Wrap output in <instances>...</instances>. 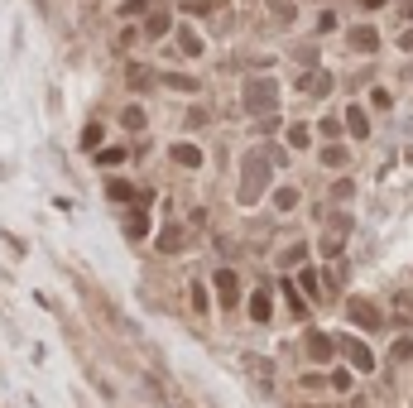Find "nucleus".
Instances as JSON below:
<instances>
[{
    "label": "nucleus",
    "mask_w": 413,
    "mask_h": 408,
    "mask_svg": "<svg viewBox=\"0 0 413 408\" xmlns=\"http://www.w3.org/2000/svg\"><path fill=\"white\" fill-rule=\"evenodd\" d=\"M279 101V82L274 77H255V82H245V110H269V106Z\"/></svg>",
    "instance_id": "obj_1"
},
{
    "label": "nucleus",
    "mask_w": 413,
    "mask_h": 408,
    "mask_svg": "<svg viewBox=\"0 0 413 408\" xmlns=\"http://www.w3.org/2000/svg\"><path fill=\"white\" fill-rule=\"evenodd\" d=\"M351 48H361V53H375V48H380V34H375L370 24H361V29H351Z\"/></svg>",
    "instance_id": "obj_6"
},
{
    "label": "nucleus",
    "mask_w": 413,
    "mask_h": 408,
    "mask_svg": "<svg viewBox=\"0 0 413 408\" xmlns=\"http://www.w3.org/2000/svg\"><path fill=\"white\" fill-rule=\"evenodd\" d=\"M332 351H336L332 336H322V331H312V336H308V356H312V360H332Z\"/></svg>",
    "instance_id": "obj_9"
},
{
    "label": "nucleus",
    "mask_w": 413,
    "mask_h": 408,
    "mask_svg": "<svg viewBox=\"0 0 413 408\" xmlns=\"http://www.w3.org/2000/svg\"><path fill=\"white\" fill-rule=\"evenodd\" d=\"M39 5H44V0H39Z\"/></svg>",
    "instance_id": "obj_27"
},
{
    "label": "nucleus",
    "mask_w": 413,
    "mask_h": 408,
    "mask_svg": "<svg viewBox=\"0 0 413 408\" xmlns=\"http://www.w3.org/2000/svg\"><path fill=\"white\" fill-rule=\"evenodd\" d=\"M164 82H169V87H178V92H198V82H193V77H164Z\"/></svg>",
    "instance_id": "obj_23"
},
{
    "label": "nucleus",
    "mask_w": 413,
    "mask_h": 408,
    "mask_svg": "<svg viewBox=\"0 0 413 408\" xmlns=\"http://www.w3.org/2000/svg\"><path fill=\"white\" fill-rule=\"evenodd\" d=\"M322 164L341 168V164H346V149H341V144H327V149H322Z\"/></svg>",
    "instance_id": "obj_18"
},
{
    "label": "nucleus",
    "mask_w": 413,
    "mask_h": 408,
    "mask_svg": "<svg viewBox=\"0 0 413 408\" xmlns=\"http://www.w3.org/2000/svg\"><path fill=\"white\" fill-rule=\"evenodd\" d=\"M399 14H404V19H413V0H399Z\"/></svg>",
    "instance_id": "obj_26"
},
{
    "label": "nucleus",
    "mask_w": 413,
    "mask_h": 408,
    "mask_svg": "<svg viewBox=\"0 0 413 408\" xmlns=\"http://www.w3.org/2000/svg\"><path fill=\"white\" fill-rule=\"evenodd\" d=\"M289 144H294V149H308V144H312V130H308V125H294V130H289Z\"/></svg>",
    "instance_id": "obj_17"
},
{
    "label": "nucleus",
    "mask_w": 413,
    "mask_h": 408,
    "mask_svg": "<svg viewBox=\"0 0 413 408\" xmlns=\"http://www.w3.org/2000/svg\"><path fill=\"white\" fill-rule=\"evenodd\" d=\"M399 48H404V53H413V29H404V34H399Z\"/></svg>",
    "instance_id": "obj_25"
},
{
    "label": "nucleus",
    "mask_w": 413,
    "mask_h": 408,
    "mask_svg": "<svg viewBox=\"0 0 413 408\" xmlns=\"http://www.w3.org/2000/svg\"><path fill=\"white\" fill-rule=\"evenodd\" d=\"M303 289H308V298H317V269H303V279H298Z\"/></svg>",
    "instance_id": "obj_22"
},
{
    "label": "nucleus",
    "mask_w": 413,
    "mask_h": 408,
    "mask_svg": "<svg viewBox=\"0 0 413 408\" xmlns=\"http://www.w3.org/2000/svg\"><path fill=\"white\" fill-rule=\"evenodd\" d=\"M173 159H178L183 168H202V149H198V144H173Z\"/></svg>",
    "instance_id": "obj_11"
},
{
    "label": "nucleus",
    "mask_w": 413,
    "mask_h": 408,
    "mask_svg": "<svg viewBox=\"0 0 413 408\" xmlns=\"http://www.w3.org/2000/svg\"><path fill=\"white\" fill-rule=\"evenodd\" d=\"M317 29H322V34H327V29H336V14H332V10H322V14H317Z\"/></svg>",
    "instance_id": "obj_24"
},
{
    "label": "nucleus",
    "mask_w": 413,
    "mask_h": 408,
    "mask_svg": "<svg viewBox=\"0 0 413 408\" xmlns=\"http://www.w3.org/2000/svg\"><path fill=\"white\" fill-rule=\"evenodd\" d=\"M346 130H351L356 139H365V135H370V120H365V110H361V106H346Z\"/></svg>",
    "instance_id": "obj_8"
},
{
    "label": "nucleus",
    "mask_w": 413,
    "mask_h": 408,
    "mask_svg": "<svg viewBox=\"0 0 413 408\" xmlns=\"http://www.w3.org/2000/svg\"><path fill=\"white\" fill-rule=\"evenodd\" d=\"M341 351H346L351 370H361V375H370V370H375V356H370V346H365V341H356V336H341Z\"/></svg>",
    "instance_id": "obj_3"
},
{
    "label": "nucleus",
    "mask_w": 413,
    "mask_h": 408,
    "mask_svg": "<svg viewBox=\"0 0 413 408\" xmlns=\"http://www.w3.org/2000/svg\"><path fill=\"white\" fill-rule=\"evenodd\" d=\"M260 193H265V154H255L250 164H245V183H240V202H260Z\"/></svg>",
    "instance_id": "obj_2"
},
{
    "label": "nucleus",
    "mask_w": 413,
    "mask_h": 408,
    "mask_svg": "<svg viewBox=\"0 0 413 408\" xmlns=\"http://www.w3.org/2000/svg\"><path fill=\"white\" fill-rule=\"evenodd\" d=\"M346 312H351V322H356V327H365V331H380V322H385V317H380V307L365 303V298H351Z\"/></svg>",
    "instance_id": "obj_4"
},
{
    "label": "nucleus",
    "mask_w": 413,
    "mask_h": 408,
    "mask_svg": "<svg viewBox=\"0 0 413 408\" xmlns=\"http://www.w3.org/2000/svg\"><path fill=\"white\" fill-rule=\"evenodd\" d=\"M390 356H394V365H399V360H409V356H413V341H409V336H404V341H394V351H390Z\"/></svg>",
    "instance_id": "obj_21"
},
{
    "label": "nucleus",
    "mask_w": 413,
    "mask_h": 408,
    "mask_svg": "<svg viewBox=\"0 0 413 408\" xmlns=\"http://www.w3.org/2000/svg\"><path fill=\"white\" fill-rule=\"evenodd\" d=\"M169 29H173V24H169V14H164V10H159V14H149V24H144V34H149V39H164Z\"/></svg>",
    "instance_id": "obj_14"
},
{
    "label": "nucleus",
    "mask_w": 413,
    "mask_h": 408,
    "mask_svg": "<svg viewBox=\"0 0 413 408\" xmlns=\"http://www.w3.org/2000/svg\"><path fill=\"white\" fill-rule=\"evenodd\" d=\"M183 240H188V235H183V231H164V235H159V245H164V255H169V250H178V245H183Z\"/></svg>",
    "instance_id": "obj_20"
},
{
    "label": "nucleus",
    "mask_w": 413,
    "mask_h": 408,
    "mask_svg": "<svg viewBox=\"0 0 413 408\" xmlns=\"http://www.w3.org/2000/svg\"><path fill=\"white\" fill-rule=\"evenodd\" d=\"M82 149H102V125H87L82 130Z\"/></svg>",
    "instance_id": "obj_19"
},
{
    "label": "nucleus",
    "mask_w": 413,
    "mask_h": 408,
    "mask_svg": "<svg viewBox=\"0 0 413 408\" xmlns=\"http://www.w3.org/2000/svg\"><path fill=\"white\" fill-rule=\"evenodd\" d=\"M178 48H183L188 58H198V53H202V39H198V29H188V24H183V29H178Z\"/></svg>",
    "instance_id": "obj_12"
},
{
    "label": "nucleus",
    "mask_w": 413,
    "mask_h": 408,
    "mask_svg": "<svg viewBox=\"0 0 413 408\" xmlns=\"http://www.w3.org/2000/svg\"><path fill=\"white\" fill-rule=\"evenodd\" d=\"M274 206H279V211H294V206H298V193H294V188H274Z\"/></svg>",
    "instance_id": "obj_16"
},
{
    "label": "nucleus",
    "mask_w": 413,
    "mask_h": 408,
    "mask_svg": "<svg viewBox=\"0 0 413 408\" xmlns=\"http://www.w3.org/2000/svg\"><path fill=\"white\" fill-rule=\"evenodd\" d=\"M144 231H149V216H144V211H130V216H125V235H130V240H140Z\"/></svg>",
    "instance_id": "obj_13"
},
{
    "label": "nucleus",
    "mask_w": 413,
    "mask_h": 408,
    "mask_svg": "<svg viewBox=\"0 0 413 408\" xmlns=\"http://www.w3.org/2000/svg\"><path fill=\"white\" fill-rule=\"evenodd\" d=\"M298 87H303L308 97H327V92H332V72H308Z\"/></svg>",
    "instance_id": "obj_7"
},
{
    "label": "nucleus",
    "mask_w": 413,
    "mask_h": 408,
    "mask_svg": "<svg viewBox=\"0 0 413 408\" xmlns=\"http://www.w3.org/2000/svg\"><path fill=\"white\" fill-rule=\"evenodd\" d=\"M120 125H125V130H144V110H140V106H125V110H120Z\"/></svg>",
    "instance_id": "obj_15"
},
{
    "label": "nucleus",
    "mask_w": 413,
    "mask_h": 408,
    "mask_svg": "<svg viewBox=\"0 0 413 408\" xmlns=\"http://www.w3.org/2000/svg\"><path fill=\"white\" fill-rule=\"evenodd\" d=\"M216 293H221V303H226V307H236V303H240V279H236L231 269H221V274H216Z\"/></svg>",
    "instance_id": "obj_5"
},
{
    "label": "nucleus",
    "mask_w": 413,
    "mask_h": 408,
    "mask_svg": "<svg viewBox=\"0 0 413 408\" xmlns=\"http://www.w3.org/2000/svg\"><path fill=\"white\" fill-rule=\"evenodd\" d=\"M269 312H274L269 293H265V289H255V293H250V317H255V322H269Z\"/></svg>",
    "instance_id": "obj_10"
}]
</instances>
